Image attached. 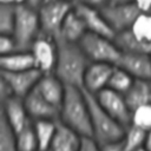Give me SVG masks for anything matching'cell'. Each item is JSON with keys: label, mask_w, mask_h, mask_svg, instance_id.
<instances>
[{"label": "cell", "mask_w": 151, "mask_h": 151, "mask_svg": "<svg viewBox=\"0 0 151 151\" xmlns=\"http://www.w3.org/2000/svg\"><path fill=\"white\" fill-rule=\"evenodd\" d=\"M78 44L91 61L117 65L123 53L114 39L92 32H86Z\"/></svg>", "instance_id": "5b68a950"}, {"label": "cell", "mask_w": 151, "mask_h": 151, "mask_svg": "<svg viewBox=\"0 0 151 151\" xmlns=\"http://www.w3.org/2000/svg\"><path fill=\"white\" fill-rule=\"evenodd\" d=\"M26 0H17V4H25Z\"/></svg>", "instance_id": "ab89813d"}, {"label": "cell", "mask_w": 151, "mask_h": 151, "mask_svg": "<svg viewBox=\"0 0 151 151\" xmlns=\"http://www.w3.org/2000/svg\"><path fill=\"white\" fill-rule=\"evenodd\" d=\"M146 136H147V131H145L133 124H130L125 129V133L123 137L125 150L126 151H137V150L144 147Z\"/></svg>", "instance_id": "603a6c76"}, {"label": "cell", "mask_w": 151, "mask_h": 151, "mask_svg": "<svg viewBox=\"0 0 151 151\" xmlns=\"http://www.w3.org/2000/svg\"><path fill=\"white\" fill-rule=\"evenodd\" d=\"M90 110L91 125H92V138L99 144L119 140L124 137L125 127L114 120L99 104L96 96L83 88Z\"/></svg>", "instance_id": "3957f363"}, {"label": "cell", "mask_w": 151, "mask_h": 151, "mask_svg": "<svg viewBox=\"0 0 151 151\" xmlns=\"http://www.w3.org/2000/svg\"><path fill=\"white\" fill-rule=\"evenodd\" d=\"M22 99L25 103V107L28 112V116L32 120H38V119L59 120L60 109L47 101L35 87Z\"/></svg>", "instance_id": "7c38bea8"}, {"label": "cell", "mask_w": 151, "mask_h": 151, "mask_svg": "<svg viewBox=\"0 0 151 151\" xmlns=\"http://www.w3.org/2000/svg\"><path fill=\"white\" fill-rule=\"evenodd\" d=\"M65 1H68V2H71V4H73V5H76V4L79 2V0H65Z\"/></svg>", "instance_id": "f35d334b"}, {"label": "cell", "mask_w": 151, "mask_h": 151, "mask_svg": "<svg viewBox=\"0 0 151 151\" xmlns=\"http://www.w3.org/2000/svg\"><path fill=\"white\" fill-rule=\"evenodd\" d=\"M101 107L125 129L131 124L132 110L126 103L123 93H119L110 87H105L94 94Z\"/></svg>", "instance_id": "52a82bcc"}, {"label": "cell", "mask_w": 151, "mask_h": 151, "mask_svg": "<svg viewBox=\"0 0 151 151\" xmlns=\"http://www.w3.org/2000/svg\"><path fill=\"white\" fill-rule=\"evenodd\" d=\"M137 151H147L145 147H142V149H139V150H137Z\"/></svg>", "instance_id": "60d3db41"}, {"label": "cell", "mask_w": 151, "mask_h": 151, "mask_svg": "<svg viewBox=\"0 0 151 151\" xmlns=\"http://www.w3.org/2000/svg\"><path fill=\"white\" fill-rule=\"evenodd\" d=\"M58 59L54 74L66 85L83 88L85 72L91 64L78 42L57 40Z\"/></svg>", "instance_id": "6da1fadb"}, {"label": "cell", "mask_w": 151, "mask_h": 151, "mask_svg": "<svg viewBox=\"0 0 151 151\" xmlns=\"http://www.w3.org/2000/svg\"><path fill=\"white\" fill-rule=\"evenodd\" d=\"M0 151H18L17 133L2 113L0 114Z\"/></svg>", "instance_id": "d4e9b609"}, {"label": "cell", "mask_w": 151, "mask_h": 151, "mask_svg": "<svg viewBox=\"0 0 151 151\" xmlns=\"http://www.w3.org/2000/svg\"><path fill=\"white\" fill-rule=\"evenodd\" d=\"M33 54L35 67L42 74L54 73L58 59V44L57 40L40 34L33 42L31 50Z\"/></svg>", "instance_id": "9c48e42d"}, {"label": "cell", "mask_w": 151, "mask_h": 151, "mask_svg": "<svg viewBox=\"0 0 151 151\" xmlns=\"http://www.w3.org/2000/svg\"><path fill=\"white\" fill-rule=\"evenodd\" d=\"M100 11L116 34L130 29L136 19L142 13L134 2L109 4Z\"/></svg>", "instance_id": "ba28073f"}, {"label": "cell", "mask_w": 151, "mask_h": 151, "mask_svg": "<svg viewBox=\"0 0 151 151\" xmlns=\"http://www.w3.org/2000/svg\"><path fill=\"white\" fill-rule=\"evenodd\" d=\"M35 88L40 92V94L47 101H50L52 105L60 109L64 100L66 85L54 73L42 74Z\"/></svg>", "instance_id": "2e32d148"}, {"label": "cell", "mask_w": 151, "mask_h": 151, "mask_svg": "<svg viewBox=\"0 0 151 151\" xmlns=\"http://www.w3.org/2000/svg\"><path fill=\"white\" fill-rule=\"evenodd\" d=\"M131 124L145 130H151V104L142 105L132 111V119Z\"/></svg>", "instance_id": "f1b7e54d"}, {"label": "cell", "mask_w": 151, "mask_h": 151, "mask_svg": "<svg viewBox=\"0 0 151 151\" xmlns=\"http://www.w3.org/2000/svg\"><path fill=\"white\" fill-rule=\"evenodd\" d=\"M17 146L18 151H39L33 120L29 122L22 130L17 132Z\"/></svg>", "instance_id": "cb8c5ba5"}, {"label": "cell", "mask_w": 151, "mask_h": 151, "mask_svg": "<svg viewBox=\"0 0 151 151\" xmlns=\"http://www.w3.org/2000/svg\"><path fill=\"white\" fill-rule=\"evenodd\" d=\"M100 147H101L103 151H126V150H125V145H124L123 138L119 139V140L105 143V144L100 145Z\"/></svg>", "instance_id": "1f68e13d"}, {"label": "cell", "mask_w": 151, "mask_h": 151, "mask_svg": "<svg viewBox=\"0 0 151 151\" xmlns=\"http://www.w3.org/2000/svg\"><path fill=\"white\" fill-rule=\"evenodd\" d=\"M116 66L129 72L134 79L151 80V54L123 52Z\"/></svg>", "instance_id": "5bb4252c"}, {"label": "cell", "mask_w": 151, "mask_h": 151, "mask_svg": "<svg viewBox=\"0 0 151 151\" xmlns=\"http://www.w3.org/2000/svg\"><path fill=\"white\" fill-rule=\"evenodd\" d=\"M14 51H18L14 38L11 34H1L0 35V55L8 54Z\"/></svg>", "instance_id": "f546056e"}, {"label": "cell", "mask_w": 151, "mask_h": 151, "mask_svg": "<svg viewBox=\"0 0 151 151\" xmlns=\"http://www.w3.org/2000/svg\"><path fill=\"white\" fill-rule=\"evenodd\" d=\"M114 42L122 50V52L130 53H149L151 54V42L139 40L131 29L119 32L114 37Z\"/></svg>", "instance_id": "44dd1931"}, {"label": "cell", "mask_w": 151, "mask_h": 151, "mask_svg": "<svg viewBox=\"0 0 151 151\" xmlns=\"http://www.w3.org/2000/svg\"><path fill=\"white\" fill-rule=\"evenodd\" d=\"M35 63L31 51H14L0 55V70L7 72H18L34 68Z\"/></svg>", "instance_id": "ac0fdd59"}, {"label": "cell", "mask_w": 151, "mask_h": 151, "mask_svg": "<svg viewBox=\"0 0 151 151\" xmlns=\"http://www.w3.org/2000/svg\"><path fill=\"white\" fill-rule=\"evenodd\" d=\"M130 29L139 40L151 42V13H140Z\"/></svg>", "instance_id": "4316f807"}, {"label": "cell", "mask_w": 151, "mask_h": 151, "mask_svg": "<svg viewBox=\"0 0 151 151\" xmlns=\"http://www.w3.org/2000/svg\"><path fill=\"white\" fill-rule=\"evenodd\" d=\"M1 113L5 116L6 120L15 131V133L22 130L29 122H32L25 107L24 99L20 97L11 96L2 100Z\"/></svg>", "instance_id": "9a60e30c"}, {"label": "cell", "mask_w": 151, "mask_h": 151, "mask_svg": "<svg viewBox=\"0 0 151 151\" xmlns=\"http://www.w3.org/2000/svg\"><path fill=\"white\" fill-rule=\"evenodd\" d=\"M74 9L85 22L87 32L101 34L104 37L114 39L116 32L112 29V27L110 26V24L107 22V20L105 19L99 8L85 5L83 2H78L74 5Z\"/></svg>", "instance_id": "8fae6325"}, {"label": "cell", "mask_w": 151, "mask_h": 151, "mask_svg": "<svg viewBox=\"0 0 151 151\" xmlns=\"http://www.w3.org/2000/svg\"><path fill=\"white\" fill-rule=\"evenodd\" d=\"M15 6L17 4L0 2V33L11 34L15 22Z\"/></svg>", "instance_id": "83f0119b"}, {"label": "cell", "mask_w": 151, "mask_h": 151, "mask_svg": "<svg viewBox=\"0 0 151 151\" xmlns=\"http://www.w3.org/2000/svg\"><path fill=\"white\" fill-rule=\"evenodd\" d=\"M1 80L7 84L11 92L15 97L24 98L26 97L38 84L42 73L37 67L18 71V72H7L0 71Z\"/></svg>", "instance_id": "30bf717a"}, {"label": "cell", "mask_w": 151, "mask_h": 151, "mask_svg": "<svg viewBox=\"0 0 151 151\" xmlns=\"http://www.w3.org/2000/svg\"><path fill=\"white\" fill-rule=\"evenodd\" d=\"M45 1H46V0H26V4L38 9V8H39V7H40Z\"/></svg>", "instance_id": "e575fe53"}, {"label": "cell", "mask_w": 151, "mask_h": 151, "mask_svg": "<svg viewBox=\"0 0 151 151\" xmlns=\"http://www.w3.org/2000/svg\"><path fill=\"white\" fill-rule=\"evenodd\" d=\"M110 1L111 0H79V2H83L85 5H88V6L99 8V9H101L103 7H105L106 5H109Z\"/></svg>", "instance_id": "d6a6232c"}, {"label": "cell", "mask_w": 151, "mask_h": 151, "mask_svg": "<svg viewBox=\"0 0 151 151\" xmlns=\"http://www.w3.org/2000/svg\"><path fill=\"white\" fill-rule=\"evenodd\" d=\"M126 2H133V0H111L110 4H126Z\"/></svg>", "instance_id": "8d00e7d4"}, {"label": "cell", "mask_w": 151, "mask_h": 151, "mask_svg": "<svg viewBox=\"0 0 151 151\" xmlns=\"http://www.w3.org/2000/svg\"><path fill=\"white\" fill-rule=\"evenodd\" d=\"M144 147L147 150V151H151V130L147 132V136H146V140H145V145Z\"/></svg>", "instance_id": "d590c367"}, {"label": "cell", "mask_w": 151, "mask_h": 151, "mask_svg": "<svg viewBox=\"0 0 151 151\" xmlns=\"http://www.w3.org/2000/svg\"><path fill=\"white\" fill-rule=\"evenodd\" d=\"M2 4H17V0H0Z\"/></svg>", "instance_id": "74e56055"}, {"label": "cell", "mask_w": 151, "mask_h": 151, "mask_svg": "<svg viewBox=\"0 0 151 151\" xmlns=\"http://www.w3.org/2000/svg\"><path fill=\"white\" fill-rule=\"evenodd\" d=\"M33 126H34L37 139H38V150L48 151L57 132L58 120L38 119V120H33Z\"/></svg>", "instance_id": "7402d4cb"}, {"label": "cell", "mask_w": 151, "mask_h": 151, "mask_svg": "<svg viewBox=\"0 0 151 151\" xmlns=\"http://www.w3.org/2000/svg\"><path fill=\"white\" fill-rule=\"evenodd\" d=\"M81 151H103L100 145L92 137H83Z\"/></svg>", "instance_id": "4dcf8cb0"}, {"label": "cell", "mask_w": 151, "mask_h": 151, "mask_svg": "<svg viewBox=\"0 0 151 151\" xmlns=\"http://www.w3.org/2000/svg\"><path fill=\"white\" fill-rule=\"evenodd\" d=\"M73 7V4L65 0H46L38 8L41 34L58 40L61 25Z\"/></svg>", "instance_id": "8992f818"}, {"label": "cell", "mask_w": 151, "mask_h": 151, "mask_svg": "<svg viewBox=\"0 0 151 151\" xmlns=\"http://www.w3.org/2000/svg\"><path fill=\"white\" fill-rule=\"evenodd\" d=\"M124 97L132 111L142 105L151 104V80L134 79Z\"/></svg>", "instance_id": "ffe728a7"}, {"label": "cell", "mask_w": 151, "mask_h": 151, "mask_svg": "<svg viewBox=\"0 0 151 151\" xmlns=\"http://www.w3.org/2000/svg\"><path fill=\"white\" fill-rule=\"evenodd\" d=\"M142 13H151V0H133Z\"/></svg>", "instance_id": "836d02e7"}, {"label": "cell", "mask_w": 151, "mask_h": 151, "mask_svg": "<svg viewBox=\"0 0 151 151\" xmlns=\"http://www.w3.org/2000/svg\"><path fill=\"white\" fill-rule=\"evenodd\" d=\"M133 80H134V78L129 72H126L125 70H123L119 66H116L111 74V78L109 80L107 87L124 94L131 87Z\"/></svg>", "instance_id": "484cf974"}, {"label": "cell", "mask_w": 151, "mask_h": 151, "mask_svg": "<svg viewBox=\"0 0 151 151\" xmlns=\"http://www.w3.org/2000/svg\"><path fill=\"white\" fill-rule=\"evenodd\" d=\"M83 137L58 120L57 132L48 151H81Z\"/></svg>", "instance_id": "e0dca14e"}, {"label": "cell", "mask_w": 151, "mask_h": 151, "mask_svg": "<svg viewBox=\"0 0 151 151\" xmlns=\"http://www.w3.org/2000/svg\"><path fill=\"white\" fill-rule=\"evenodd\" d=\"M86 32H87V28L85 22L83 21V19L73 7V9L66 15L61 25L59 39L70 41V42H79Z\"/></svg>", "instance_id": "d6986e66"}, {"label": "cell", "mask_w": 151, "mask_h": 151, "mask_svg": "<svg viewBox=\"0 0 151 151\" xmlns=\"http://www.w3.org/2000/svg\"><path fill=\"white\" fill-rule=\"evenodd\" d=\"M114 67L116 65L109 63L91 61V64L88 65L85 72L83 88L90 93L97 94L99 91L107 87L109 80L111 78Z\"/></svg>", "instance_id": "4fadbf2b"}, {"label": "cell", "mask_w": 151, "mask_h": 151, "mask_svg": "<svg viewBox=\"0 0 151 151\" xmlns=\"http://www.w3.org/2000/svg\"><path fill=\"white\" fill-rule=\"evenodd\" d=\"M59 120L81 137H92L90 110L83 88L66 86Z\"/></svg>", "instance_id": "7a4b0ae2"}, {"label": "cell", "mask_w": 151, "mask_h": 151, "mask_svg": "<svg viewBox=\"0 0 151 151\" xmlns=\"http://www.w3.org/2000/svg\"><path fill=\"white\" fill-rule=\"evenodd\" d=\"M41 34L38 9L25 4L15 6V22L12 37L17 42L18 51H29L33 42Z\"/></svg>", "instance_id": "277c9868"}]
</instances>
